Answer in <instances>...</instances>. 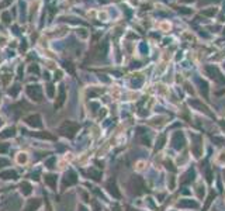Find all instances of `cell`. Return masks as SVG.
Returning a JSON list of instances; mask_svg holds the SVG:
<instances>
[{
	"instance_id": "6da1fadb",
	"label": "cell",
	"mask_w": 225,
	"mask_h": 211,
	"mask_svg": "<svg viewBox=\"0 0 225 211\" xmlns=\"http://www.w3.org/2000/svg\"><path fill=\"white\" fill-rule=\"evenodd\" d=\"M1 176L4 179H16V173L14 172H7V173H3Z\"/></svg>"
}]
</instances>
